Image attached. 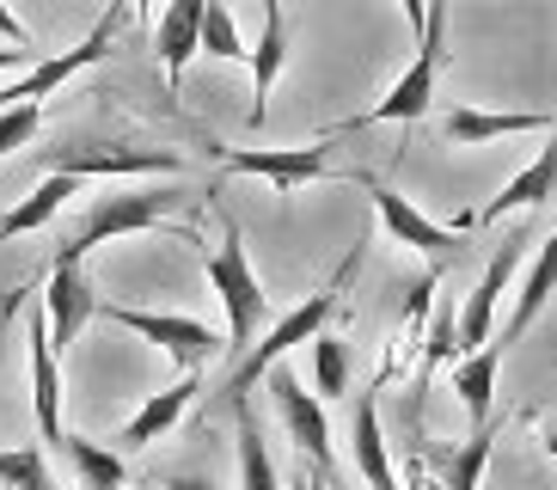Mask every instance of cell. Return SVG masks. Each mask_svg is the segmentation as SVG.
<instances>
[{
    "label": "cell",
    "mask_w": 557,
    "mask_h": 490,
    "mask_svg": "<svg viewBox=\"0 0 557 490\" xmlns=\"http://www.w3.org/2000/svg\"><path fill=\"white\" fill-rule=\"evenodd\" d=\"M99 313H104V319H111V326L135 331V338H148L153 350H165V356L178 362L184 375H197L202 362L227 356V338H221V331H209V326H202V319H184V313H141V307H104V301H99Z\"/></svg>",
    "instance_id": "6"
},
{
    "label": "cell",
    "mask_w": 557,
    "mask_h": 490,
    "mask_svg": "<svg viewBox=\"0 0 557 490\" xmlns=\"http://www.w3.org/2000/svg\"><path fill=\"white\" fill-rule=\"evenodd\" d=\"M50 172L62 179H184V160L172 147H50Z\"/></svg>",
    "instance_id": "7"
},
{
    "label": "cell",
    "mask_w": 557,
    "mask_h": 490,
    "mask_svg": "<svg viewBox=\"0 0 557 490\" xmlns=\"http://www.w3.org/2000/svg\"><path fill=\"white\" fill-rule=\"evenodd\" d=\"M491 429H478L466 448H454V460H447V490H478V478H484V466H491Z\"/></svg>",
    "instance_id": "29"
},
{
    "label": "cell",
    "mask_w": 557,
    "mask_h": 490,
    "mask_svg": "<svg viewBox=\"0 0 557 490\" xmlns=\"http://www.w3.org/2000/svg\"><path fill=\"white\" fill-rule=\"evenodd\" d=\"M178 196L172 191H116V196H92L86 221L62 240L55 264H86V252H99L104 240H123V233H148V228H165Z\"/></svg>",
    "instance_id": "4"
},
{
    "label": "cell",
    "mask_w": 557,
    "mask_h": 490,
    "mask_svg": "<svg viewBox=\"0 0 557 490\" xmlns=\"http://www.w3.org/2000/svg\"><path fill=\"white\" fill-rule=\"evenodd\" d=\"M165 490H214L209 478H165Z\"/></svg>",
    "instance_id": "33"
},
{
    "label": "cell",
    "mask_w": 557,
    "mask_h": 490,
    "mask_svg": "<svg viewBox=\"0 0 557 490\" xmlns=\"http://www.w3.org/2000/svg\"><path fill=\"white\" fill-rule=\"evenodd\" d=\"M116 19H123V7H111V13H99V25L81 37L74 49H62V56H37L25 74H18L13 86H0V111H18V105H44V98L55 93L62 81H74L81 68L104 62L111 56V32H116Z\"/></svg>",
    "instance_id": "8"
},
{
    "label": "cell",
    "mask_w": 557,
    "mask_h": 490,
    "mask_svg": "<svg viewBox=\"0 0 557 490\" xmlns=\"http://www.w3.org/2000/svg\"><path fill=\"white\" fill-rule=\"evenodd\" d=\"M153 49H160L165 86L178 93V81H184V68H190V56H202V0H172V7L160 13Z\"/></svg>",
    "instance_id": "18"
},
{
    "label": "cell",
    "mask_w": 557,
    "mask_h": 490,
    "mask_svg": "<svg viewBox=\"0 0 557 490\" xmlns=\"http://www.w3.org/2000/svg\"><path fill=\"white\" fill-rule=\"evenodd\" d=\"M405 19L423 32V44H417V56H410V68L393 81V93L380 98V105H368L361 117H349V123H337L331 135H356V130H374V123H417V117H429V105H435V74H442V37H447V7H417V0H405ZM325 135V142H331Z\"/></svg>",
    "instance_id": "2"
},
{
    "label": "cell",
    "mask_w": 557,
    "mask_h": 490,
    "mask_svg": "<svg viewBox=\"0 0 557 490\" xmlns=\"http://www.w3.org/2000/svg\"><path fill=\"white\" fill-rule=\"evenodd\" d=\"M454 362H459V326H454V307H442L435 326H429V338H423V375H417V387H423L435 368H454Z\"/></svg>",
    "instance_id": "28"
},
{
    "label": "cell",
    "mask_w": 557,
    "mask_h": 490,
    "mask_svg": "<svg viewBox=\"0 0 557 490\" xmlns=\"http://www.w3.org/2000/svg\"><path fill=\"white\" fill-rule=\"evenodd\" d=\"M552 135V117L545 111H478V105H454L442 117V135L454 147H484V142H503V135Z\"/></svg>",
    "instance_id": "16"
},
{
    "label": "cell",
    "mask_w": 557,
    "mask_h": 490,
    "mask_svg": "<svg viewBox=\"0 0 557 490\" xmlns=\"http://www.w3.org/2000/svg\"><path fill=\"white\" fill-rule=\"evenodd\" d=\"M270 405H276L282 429H288V441H295L300 454L319 466V478H331V424H325V405H319V392H307L295 380V368H270Z\"/></svg>",
    "instance_id": "9"
},
{
    "label": "cell",
    "mask_w": 557,
    "mask_h": 490,
    "mask_svg": "<svg viewBox=\"0 0 557 490\" xmlns=\"http://www.w3.org/2000/svg\"><path fill=\"white\" fill-rule=\"evenodd\" d=\"M209 282H214L221 313H227V356L246 362L251 343H258L263 313H270V294H263L258 270H251V258H246V240H239L233 221H221V252L209 258Z\"/></svg>",
    "instance_id": "3"
},
{
    "label": "cell",
    "mask_w": 557,
    "mask_h": 490,
    "mask_svg": "<svg viewBox=\"0 0 557 490\" xmlns=\"http://www.w3.org/2000/svg\"><path fill=\"white\" fill-rule=\"evenodd\" d=\"M515 264H521V245H515V240H503V245H496V258L484 264V277H478V289L466 294V307L454 313V326H459V356H478V350L491 343L496 301H503V289L515 282Z\"/></svg>",
    "instance_id": "12"
},
{
    "label": "cell",
    "mask_w": 557,
    "mask_h": 490,
    "mask_svg": "<svg viewBox=\"0 0 557 490\" xmlns=\"http://www.w3.org/2000/svg\"><path fill=\"white\" fill-rule=\"evenodd\" d=\"M0 44H13L18 56H37V49H32V32H25V25H18L13 13H7V7H0Z\"/></svg>",
    "instance_id": "31"
},
{
    "label": "cell",
    "mask_w": 557,
    "mask_h": 490,
    "mask_svg": "<svg viewBox=\"0 0 557 490\" xmlns=\"http://www.w3.org/2000/svg\"><path fill=\"white\" fill-rule=\"evenodd\" d=\"M557 294V228H552V240L540 245V258L527 264V277H521V294H515V313H508V326H503V350L508 343H521L527 331H533V319L545 313V301Z\"/></svg>",
    "instance_id": "19"
},
{
    "label": "cell",
    "mask_w": 557,
    "mask_h": 490,
    "mask_svg": "<svg viewBox=\"0 0 557 490\" xmlns=\"http://www.w3.org/2000/svg\"><path fill=\"white\" fill-rule=\"evenodd\" d=\"M25 343H32V411H37V429L44 441H62V362L50 350V326H44V307L32 313V326H25Z\"/></svg>",
    "instance_id": "15"
},
{
    "label": "cell",
    "mask_w": 557,
    "mask_h": 490,
    "mask_svg": "<svg viewBox=\"0 0 557 490\" xmlns=\"http://www.w3.org/2000/svg\"><path fill=\"white\" fill-rule=\"evenodd\" d=\"M496 368H503V343H484L478 356H459L454 362V392L459 405H466V417H472L478 429H491V399H496Z\"/></svg>",
    "instance_id": "21"
},
{
    "label": "cell",
    "mask_w": 557,
    "mask_h": 490,
    "mask_svg": "<svg viewBox=\"0 0 557 490\" xmlns=\"http://www.w3.org/2000/svg\"><path fill=\"white\" fill-rule=\"evenodd\" d=\"M202 56H214V62H246L251 56L233 7H221V0H202Z\"/></svg>",
    "instance_id": "25"
},
{
    "label": "cell",
    "mask_w": 557,
    "mask_h": 490,
    "mask_svg": "<svg viewBox=\"0 0 557 490\" xmlns=\"http://www.w3.org/2000/svg\"><path fill=\"white\" fill-rule=\"evenodd\" d=\"M74 191H81L74 179H62V172H50V179L37 184V191L25 196V203H13V209L0 215V245H7V240H18V233H37L44 221H55V215H62V203H67Z\"/></svg>",
    "instance_id": "23"
},
{
    "label": "cell",
    "mask_w": 557,
    "mask_h": 490,
    "mask_svg": "<svg viewBox=\"0 0 557 490\" xmlns=\"http://www.w3.org/2000/svg\"><path fill=\"white\" fill-rule=\"evenodd\" d=\"M221 172H233V179H263L276 196H295L300 184H312V179H349V184L361 179V172H337V166H331V142H307V147H227V154H221Z\"/></svg>",
    "instance_id": "5"
},
{
    "label": "cell",
    "mask_w": 557,
    "mask_h": 490,
    "mask_svg": "<svg viewBox=\"0 0 557 490\" xmlns=\"http://www.w3.org/2000/svg\"><path fill=\"white\" fill-rule=\"evenodd\" d=\"M99 319V294L86 282L81 264H50V282H44V326H50V350H67L86 326Z\"/></svg>",
    "instance_id": "11"
},
{
    "label": "cell",
    "mask_w": 557,
    "mask_h": 490,
    "mask_svg": "<svg viewBox=\"0 0 557 490\" xmlns=\"http://www.w3.org/2000/svg\"><path fill=\"white\" fill-rule=\"evenodd\" d=\"M0 485L7 490H55L44 448H0Z\"/></svg>",
    "instance_id": "27"
},
{
    "label": "cell",
    "mask_w": 557,
    "mask_h": 490,
    "mask_svg": "<svg viewBox=\"0 0 557 490\" xmlns=\"http://www.w3.org/2000/svg\"><path fill=\"white\" fill-rule=\"evenodd\" d=\"M197 392H202V380H197V375H184L178 387L153 392L148 405L135 411V417H129L123 429H116V448H111V454L123 460V454H141V448H153V441H165L172 429L184 424V411L197 405Z\"/></svg>",
    "instance_id": "13"
},
{
    "label": "cell",
    "mask_w": 557,
    "mask_h": 490,
    "mask_svg": "<svg viewBox=\"0 0 557 490\" xmlns=\"http://www.w3.org/2000/svg\"><path fill=\"white\" fill-rule=\"evenodd\" d=\"M356 264H361V245L349 252L344 264H337V277H331L325 289L307 294V301H300L295 313H282L263 343H251V356H246V362H233V375H227V405H251V387H258V380L270 375V368H282V356H288L295 343H312L319 331L331 326V313L344 307V282L356 277Z\"/></svg>",
    "instance_id": "1"
},
{
    "label": "cell",
    "mask_w": 557,
    "mask_h": 490,
    "mask_svg": "<svg viewBox=\"0 0 557 490\" xmlns=\"http://www.w3.org/2000/svg\"><path fill=\"white\" fill-rule=\"evenodd\" d=\"M349 441H356V473H361V485H368V490H398V473H393V454H386V429H380L374 392H361V399H356Z\"/></svg>",
    "instance_id": "20"
},
{
    "label": "cell",
    "mask_w": 557,
    "mask_h": 490,
    "mask_svg": "<svg viewBox=\"0 0 557 490\" xmlns=\"http://www.w3.org/2000/svg\"><path fill=\"white\" fill-rule=\"evenodd\" d=\"M251 111H246V123L258 130L263 117H270V93H276V81H282V62H288V13H282L276 0L263 7V32H258V44H251Z\"/></svg>",
    "instance_id": "17"
},
{
    "label": "cell",
    "mask_w": 557,
    "mask_h": 490,
    "mask_svg": "<svg viewBox=\"0 0 557 490\" xmlns=\"http://www.w3.org/2000/svg\"><path fill=\"white\" fill-rule=\"evenodd\" d=\"M55 448L67 454V466H74V478H81V490H123V485H129V466H123V460H116L104 441L74 436V429H67Z\"/></svg>",
    "instance_id": "22"
},
{
    "label": "cell",
    "mask_w": 557,
    "mask_h": 490,
    "mask_svg": "<svg viewBox=\"0 0 557 490\" xmlns=\"http://www.w3.org/2000/svg\"><path fill=\"white\" fill-rule=\"evenodd\" d=\"M37 56H18V49H0V74H25Z\"/></svg>",
    "instance_id": "32"
},
{
    "label": "cell",
    "mask_w": 557,
    "mask_h": 490,
    "mask_svg": "<svg viewBox=\"0 0 557 490\" xmlns=\"http://www.w3.org/2000/svg\"><path fill=\"white\" fill-rule=\"evenodd\" d=\"M312 380H319V405L349 392V343L344 338H331V331L312 338Z\"/></svg>",
    "instance_id": "26"
},
{
    "label": "cell",
    "mask_w": 557,
    "mask_h": 490,
    "mask_svg": "<svg viewBox=\"0 0 557 490\" xmlns=\"http://www.w3.org/2000/svg\"><path fill=\"white\" fill-rule=\"evenodd\" d=\"M288 490H325V485H319V478H307V473H300V478H295V485H288Z\"/></svg>",
    "instance_id": "35"
},
{
    "label": "cell",
    "mask_w": 557,
    "mask_h": 490,
    "mask_svg": "<svg viewBox=\"0 0 557 490\" xmlns=\"http://www.w3.org/2000/svg\"><path fill=\"white\" fill-rule=\"evenodd\" d=\"M552 196H557V130H552V142L540 147V160L521 166V172H515V179H508L478 215H459V228H478V221H503V215H515V209H545Z\"/></svg>",
    "instance_id": "14"
},
{
    "label": "cell",
    "mask_w": 557,
    "mask_h": 490,
    "mask_svg": "<svg viewBox=\"0 0 557 490\" xmlns=\"http://www.w3.org/2000/svg\"><path fill=\"white\" fill-rule=\"evenodd\" d=\"M356 184H368V196H374V209H380V228L393 233L398 245H410V252H429V258H447V252H459V228H442V221H429L410 196H398L386 179H368L361 172Z\"/></svg>",
    "instance_id": "10"
},
{
    "label": "cell",
    "mask_w": 557,
    "mask_h": 490,
    "mask_svg": "<svg viewBox=\"0 0 557 490\" xmlns=\"http://www.w3.org/2000/svg\"><path fill=\"white\" fill-rule=\"evenodd\" d=\"M37 123H44V105H18V111H0V160H7V154H18V147L32 142Z\"/></svg>",
    "instance_id": "30"
},
{
    "label": "cell",
    "mask_w": 557,
    "mask_h": 490,
    "mask_svg": "<svg viewBox=\"0 0 557 490\" xmlns=\"http://www.w3.org/2000/svg\"><path fill=\"white\" fill-rule=\"evenodd\" d=\"M233 417H239V490H282L276 460H270V441H263L251 405H233Z\"/></svg>",
    "instance_id": "24"
},
{
    "label": "cell",
    "mask_w": 557,
    "mask_h": 490,
    "mask_svg": "<svg viewBox=\"0 0 557 490\" xmlns=\"http://www.w3.org/2000/svg\"><path fill=\"white\" fill-rule=\"evenodd\" d=\"M545 454L557 460V424H545Z\"/></svg>",
    "instance_id": "34"
}]
</instances>
